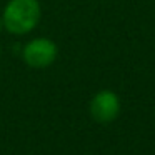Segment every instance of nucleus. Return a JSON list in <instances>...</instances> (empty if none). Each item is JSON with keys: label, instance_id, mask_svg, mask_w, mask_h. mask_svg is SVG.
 <instances>
[{"label": "nucleus", "instance_id": "2", "mask_svg": "<svg viewBox=\"0 0 155 155\" xmlns=\"http://www.w3.org/2000/svg\"><path fill=\"white\" fill-rule=\"evenodd\" d=\"M58 55L57 44L50 38L38 37L30 40L24 48V60L32 68H45L55 62Z\"/></svg>", "mask_w": 155, "mask_h": 155}, {"label": "nucleus", "instance_id": "1", "mask_svg": "<svg viewBox=\"0 0 155 155\" xmlns=\"http://www.w3.org/2000/svg\"><path fill=\"white\" fill-rule=\"evenodd\" d=\"M42 17L38 0H10L4 8L2 24L10 34L25 35L37 27Z\"/></svg>", "mask_w": 155, "mask_h": 155}, {"label": "nucleus", "instance_id": "4", "mask_svg": "<svg viewBox=\"0 0 155 155\" xmlns=\"http://www.w3.org/2000/svg\"><path fill=\"white\" fill-rule=\"evenodd\" d=\"M2 27H4V24H2V18H0V30H2Z\"/></svg>", "mask_w": 155, "mask_h": 155}, {"label": "nucleus", "instance_id": "3", "mask_svg": "<svg viewBox=\"0 0 155 155\" xmlns=\"http://www.w3.org/2000/svg\"><path fill=\"white\" fill-rule=\"evenodd\" d=\"M120 114V98L112 90H100L90 102V115L98 124H110Z\"/></svg>", "mask_w": 155, "mask_h": 155}]
</instances>
